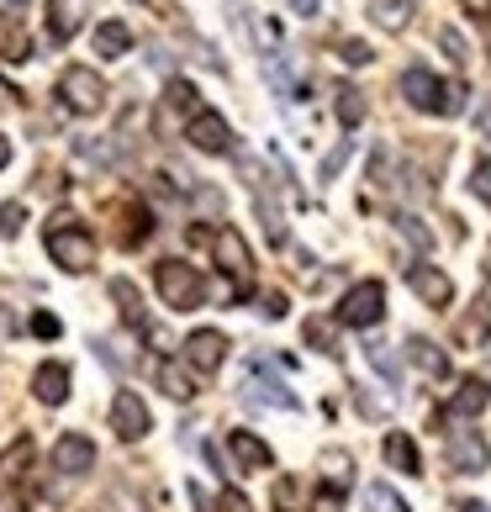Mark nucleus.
<instances>
[{
  "instance_id": "obj_24",
  "label": "nucleus",
  "mask_w": 491,
  "mask_h": 512,
  "mask_svg": "<svg viewBox=\"0 0 491 512\" xmlns=\"http://www.w3.org/2000/svg\"><path fill=\"white\" fill-rule=\"evenodd\" d=\"M127 48H132V27L127 22H101L96 27V53L101 59H122Z\"/></svg>"
},
{
  "instance_id": "obj_3",
  "label": "nucleus",
  "mask_w": 491,
  "mask_h": 512,
  "mask_svg": "<svg viewBox=\"0 0 491 512\" xmlns=\"http://www.w3.org/2000/svg\"><path fill=\"white\" fill-rule=\"evenodd\" d=\"M154 286L164 296V307H175V312H196L206 301V275L185 259H159L154 264Z\"/></svg>"
},
{
  "instance_id": "obj_18",
  "label": "nucleus",
  "mask_w": 491,
  "mask_h": 512,
  "mask_svg": "<svg viewBox=\"0 0 491 512\" xmlns=\"http://www.w3.org/2000/svg\"><path fill=\"white\" fill-rule=\"evenodd\" d=\"M386 465H396L402 476H423V454L412 444V433H386Z\"/></svg>"
},
{
  "instance_id": "obj_47",
  "label": "nucleus",
  "mask_w": 491,
  "mask_h": 512,
  "mask_svg": "<svg viewBox=\"0 0 491 512\" xmlns=\"http://www.w3.org/2000/svg\"><path fill=\"white\" fill-rule=\"evenodd\" d=\"M0 333H16V322H11V312L0 307Z\"/></svg>"
},
{
  "instance_id": "obj_41",
  "label": "nucleus",
  "mask_w": 491,
  "mask_h": 512,
  "mask_svg": "<svg viewBox=\"0 0 491 512\" xmlns=\"http://www.w3.org/2000/svg\"><path fill=\"white\" fill-rule=\"evenodd\" d=\"M312 512H344V502H338L333 486H323V491H317V502H312Z\"/></svg>"
},
{
  "instance_id": "obj_30",
  "label": "nucleus",
  "mask_w": 491,
  "mask_h": 512,
  "mask_svg": "<svg viewBox=\"0 0 491 512\" xmlns=\"http://www.w3.org/2000/svg\"><path fill=\"white\" fill-rule=\"evenodd\" d=\"M0 53H6V59H27V53H32L27 32H22V27H11V22H0Z\"/></svg>"
},
{
  "instance_id": "obj_6",
  "label": "nucleus",
  "mask_w": 491,
  "mask_h": 512,
  "mask_svg": "<svg viewBox=\"0 0 491 512\" xmlns=\"http://www.w3.org/2000/svg\"><path fill=\"white\" fill-rule=\"evenodd\" d=\"M386 317V286L381 280H360L344 301H338V322L344 328H375Z\"/></svg>"
},
{
  "instance_id": "obj_49",
  "label": "nucleus",
  "mask_w": 491,
  "mask_h": 512,
  "mask_svg": "<svg viewBox=\"0 0 491 512\" xmlns=\"http://www.w3.org/2000/svg\"><path fill=\"white\" fill-rule=\"evenodd\" d=\"M11 6H22V0H11Z\"/></svg>"
},
{
  "instance_id": "obj_46",
  "label": "nucleus",
  "mask_w": 491,
  "mask_h": 512,
  "mask_svg": "<svg viewBox=\"0 0 491 512\" xmlns=\"http://www.w3.org/2000/svg\"><path fill=\"white\" fill-rule=\"evenodd\" d=\"M481 138H491V101L481 106Z\"/></svg>"
},
{
  "instance_id": "obj_14",
  "label": "nucleus",
  "mask_w": 491,
  "mask_h": 512,
  "mask_svg": "<svg viewBox=\"0 0 491 512\" xmlns=\"http://www.w3.org/2000/svg\"><path fill=\"white\" fill-rule=\"evenodd\" d=\"M90 6H96V0H48V32L59 37V43H69V37L85 27Z\"/></svg>"
},
{
  "instance_id": "obj_36",
  "label": "nucleus",
  "mask_w": 491,
  "mask_h": 512,
  "mask_svg": "<svg viewBox=\"0 0 491 512\" xmlns=\"http://www.w3.org/2000/svg\"><path fill=\"white\" fill-rule=\"evenodd\" d=\"M396 227H402V233H407L412 243H418V249H428V243H433V233H428V227H423L418 217H396Z\"/></svg>"
},
{
  "instance_id": "obj_10",
  "label": "nucleus",
  "mask_w": 491,
  "mask_h": 512,
  "mask_svg": "<svg viewBox=\"0 0 491 512\" xmlns=\"http://www.w3.org/2000/svg\"><path fill=\"white\" fill-rule=\"evenodd\" d=\"M407 286L418 291V301H428V307H449V301H455V280H449L439 264H412Z\"/></svg>"
},
{
  "instance_id": "obj_28",
  "label": "nucleus",
  "mask_w": 491,
  "mask_h": 512,
  "mask_svg": "<svg viewBox=\"0 0 491 512\" xmlns=\"http://www.w3.org/2000/svg\"><path fill=\"white\" fill-rule=\"evenodd\" d=\"M365 507H370V512H412V507H407L402 497H396V491H391L386 481H375V486L365 491Z\"/></svg>"
},
{
  "instance_id": "obj_17",
  "label": "nucleus",
  "mask_w": 491,
  "mask_h": 512,
  "mask_svg": "<svg viewBox=\"0 0 491 512\" xmlns=\"http://www.w3.org/2000/svg\"><path fill=\"white\" fill-rule=\"evenodd\" d=\"M491 407V386L481 381V375H465L460 391H455V402H449V412L455 417H481Z\"/></svg>"
},
{
  "instance_id": "obj_34",
  "label": "nucleus",
  "mask_w": 491,
  "mask_h": 512,
  "mask_svg": "<svg viewBox=\"0 0 491 512\" xmlns=\"http://www.w3.org/2000/svg\"><path fill=\"white\" fill-rule=\"evenodd\" d=\"M338 59H344V64H354V69H365V64L375 59V53H370V43H360V37H349V43L338 48Z\"/></svg>"
},
{
  "instance_id": "obj_9",
  "label": "nucleus",
  "mask_w": 491,
  "mask_h": 512,
  "mask_svg": "<svg viewBox=\"0 0 491 512\" xmlns=\"http://www.w3.org/2000/svg\"><path fill=\"white\" fill-rule=\"evenodd\" d=\"M185 138H191V148H201V154H228L233 148V132L217 111H196V117L185 122Z\"/></svg>"
},
{
  "instance_id": "obj_22",
  "label": "nucleus",
  "mask_w": 491,
  "mask_h": 512,
  "mask_svg": "<svg viewBox=\"0 0 491 512\" xmlns=\"http://www.w3.org/2000/svg\"><path fill=\"white\" fill-rule=\"evenodd\" d=\"M407 354H412V365H418L423 375H433V381H444V375H449V354L439 344H428V338H412Z\"/></svg>"
},
{
  "instance_id": "obj_12",
  "label": "nucleus",
  "mask_w": 491,
  "mask_h": 512,
  "mask_svg": "<svg viewBox=\"0 0 491 512\" xmlns=\"http://www.w3.org/2000/svg\"><path fill=\"white\" fill-rule=\"evenodd\" d=\"M449 465L460 470V476H481L491 465V449L481 433H449Z\"/></svg>"
},
{
  "instance_id": "obj_27",
  "label": "nucleus",
  "mask_w": 491,
  "mask_h": 512,
  "mask_svg": "<svg viewBox=\"0 0 491 512\" xmlns=\"http://www.w3.org/2000/svg\"><path fill=\"white\" fill-rule=\"evenodd\" d=\"M307 344L338 359V333H333V322H328V317H307Z\"/></svg>"
},
{
  "instance_id": "obj_39",
  "label": "nucleus",
  "mask_w": 491,
  "mask_h": 512,
  "mask_svg": "<svg viewBox=\"0 0 491 512\" xmlns=\"http://www.w3.org/2000/svg\"><path fill=\"white\" fill-rule=\"evenodd\" d=\"M344 164H349V143H338L333 154L323 159V180H333V175H338V169H344Z\"/></svg>"
},
{
  "instance_id": "obj_31",
  "label": "nucleus",
  "mask_w": 491,
  "mask_h": 512,
  "mask_svg": "<svg viewBox=\"0 0 491 512\" xmlns=\"http://www.w3.org/2000/svg\"><path fill=\"white\" fill-rule=\"evenodd\" d=\"M169 106H180V111H191V117H196V85L191 80H169Z\"/></svg>"
},
{
  "instance_id": "obj_42",
  "label": "nucleus",
  "mask_w": 491,
  "mask_h": 512,
  "mask_svg": "<svg viewBox=\"0 0 491 512\" xmlns=\"http://www.w3.org/2000/svg\"><path fill=\"white\" fill-rule=\"evenodd\" d=\"M32 333H43V338H59V317H53V312H37V317H32Z\"/></svg>"
},
{
  "instance_id": "obj_25",
  "label": "nucleus",
  "mask_w": 491,
  "mask_h": 512,
  "mask_svg": "<svg viewBox=\"0 0 491 512\" xmlns=\"http://www.w3.org/2000/svg\"><path fill=\"white\" fill-rule=\"evenodd\" d=\"M333 96H338V122H344V127L354 132V127L365 122V90H354V85H338Z\"/></svg>"
},
{
  "instance_id": "obj_35",
  "label": "nucleus",
  "mask_w": 491,
  "mask_h": 512,
  "mask_svg": "<svg viewBox=\"0 0 491 512\" xmlns=\"http://www.w3.org/2000/svg\"><path fill=\"white\" fill-rule=\"evenodd\" d=\"M439 43H444V53H449V59H455V64H465V59H470V48H465V37H460L455 27H444V32H439Z\"/></svg>"
},
{
  "instance_id": "obj_4",
  "label": "nucleus",
  "mask_w": 491,
  "mask_h": 512,
  "mask_svg": "<svg viewBox=\"0 0 491 512\" xmlns=\"http://www.w3.org/2000/svg\"><path fill=\"white\" fill-rule=\"evenodd\" d=\"M59 101L69 106V111H80V117H101L106 111V80L96 69H64L59 74Z\"/></svg>"
},
{
  "instance_id": "obj_8",
  "label": "nucleus",
  "mask_w": 491,
  "mask_h": 512,
  "mask_svg": "<svg viewBox=\"0 0 491 512\" xmlns=\"http://www.w3.org/2000/svg\"><path fill=\"white\" fill-rule=\"evenodd\" d=\"M111 428H117V439H127V444H138L148 428V407H143V396L138 391H117V402H111Z\"/></svg>"
},
{
  "instance_id": "obj_7",
  "label": "nucleus",
  "mask_w": 491,
  "mask_h": 512,
  "mask_svg": "<svg viewBox=\"0 0 491 512\" xmlns=\"http://www.w3.org/2000/svg\"><path fill=\"white\" fill-rule=\"evenodd\" d=\"M222 359H228V338H222L217 328H196L191 338H185V365H191L196 375H217Z\"/></svg>"
},
{
  "instance_id": "obj_33",
  "label": "nucleus",
  "mask_w": 491,
  "mask_h": 512,
  "mask_svg": "<svg viewBox=\"0 0 491 512\" xmlns=\"http://www.w3.org/2000/svg\"><path fill=\"white\" fill-rule=\"evenodd\" d=\"M22 222H27V212H22L16 201L0 206V238H16V233H22Z\"/></svg>"
},
{
  "instance_id": "obj_32",
  "label": "nucleus",
  "mask_w": 491,
  "mask_h": 512,
  "mask_svg": "<svg viewBox=\"0 0 491 512\" xmlns=\"http://www.w3.org/2000/svg\"><path fill=\"white\" fill-rule=\"evenodd\" d=\"M470 191H476V196L491 206V159H476V164H470Z\"/></svg>"
},
{
  "instance_id": "obj_37",
  "label": "nucleus",
  "mask_w": 491,
  "mask_h": 512,
  "mask_svg": "<svg viewBox=\"0 0 491 512\" xmlns=\"http://www.w3.org/2000/svg\"><path fill=\"white\" fill-rule=\"evenodd\" d=\"M370 365H375V370H381V375H386V381H391V386H396V375H402V370H396V359H391V354H386L381 344H370Z\"/></svg>"
},
{
  "instance_id": "obj_21",
  "label": "nucleus",
  "mask_w": 491,
  "mask_h": 512,
  "mask_svg": "<svg viewBox=\"0 0 491 512\" xmlns=\"http://www.w3.org/2000/svg\"><path fill=\"white\" fill-rule=\"evenodd\" d=\"M228 449H233V460H238L243 470H264V465L275 460V454H270V444H264V439H254V433H228Z\"/></svg>"
},
{
  "instance_id": "obj_26",
  "label": "nucleus",
  "mask_w": 491,
  "mask_h": 512,
  "mask_svg": "<svg viewBox=\"0 0 491 512\" xmlns=\"http://www.w3.org/2000/svg\"><path fill=\"white\" fill-rule=\"evenodd\" d=\"M111 296L122 301V312H127V322H132V328H143V333H148L143 307H138V286H132V280H111Z\"/></svg>"
},
{
  "instance_id": "obj_38",
  "label": "nucleus",
  "mask_w": 491,
  "mask_h": 512,
  "mask_svg": "<svg viewBox=\"0 0 491 512\" xmlns=\"http://www.w3.org/2000/svg\"><path fill=\"white\" fill-rule=\"evenodd\" d=\"M217 512H254V502L243 497V491H222V497H217Z\"/></svg>"
},
{
  "instance_id": "obj_19",
  "label": "nucleus",
  "mask_w": 491,
  "mask_h": 512,
  "mask_svg": "<svg viewBox=\"0 0 491 512\" xmlns=\"http://www.w3.org/2000/svg\"><path fill=\"white\" fill-rule=\"evenodd\" d=\"M32 391H37V402H43V407H59L64 396H69V370L64 365H37Z\"/></svg>"
},
{
  "instance_id": "obj_43",
  "label": "nucleus",
  "mask_w": 491,
  "mask_h": 512,
  "mask_svg": "<svg viewBox=\"0 0 491 512\" xmlns=\"http://www.w3.org/2000/svg\"><path fill=\"white\" fill-rule=\"evenodd\" d=\"M264 317H286V296H280V291L264 296Z\"/></svg>"
},
{
  "instance_id": "obj_16",
  "label": "nucleus",
  "mask_w": 491,
  "mask_h": 512,
  "mask_svg": "<svg viewBox=\"0 0 491 512\" xmlns=\"http://www.w3.org/2000/svg\"><path fill=\"white\" fill-rule=\"evenodd\" d=\"M32 454H37V444L27 439V433H22V439H11V444H6V454H0V497H6V491H11L16 481L27 476Z\"/></svg>"
},
{
  "instance_id": "obj_50",
  "label": "nucleus",
  "mask_w": 491,
  "mask_h": 512,
  "mask_svg": "<svg viewBox=\"0 0 491 512\" xmlns=\"http://www.w3.org/2000/svg\"><path fill=\"white\" fill-rule=\"evenodd\" d=\"M154 6H164V0H154Z\"/></svg>"
},
{
  "instance_id": "obj_44",
  "label": "nucleus",
  "mask_w": 491,
  "mask_h": 512,
  "mask_svg": "<svg viewBox=\"0 0 491 512\" xmlns=\"http://www.w3.org/2000/svg\"><path fill=\"white\" fill-rule=\"evenodd\" d=\"M286 6H291L296 16H317V11H323V0H286Z\"/></svg>"
},
{
  "instance_id": "obj_40",
  "label": "nucleus",
  "mask_w": 491,
  "mask_h": 512,
  "mask_svg": "<svg viewBox=\"0 0 491 512\" xmlns=\"http://www.w3.org/2000/svg\"><path fill=\"white\" fill-rule=\"evenodd\" d=\"M486 322H491V301H481V312H476V317H470L465 328H460V338H481V328H486Z\"/></svg>"
},
{
  "instance_id": "obj_5",
  "label": "nucleus",
  "mask_w": 491,
  "mask_h": 512,
  "mask_svg": "<svg viewBox=\"0 0 491 512\" xmlns=\"http://www.w3.org/2000/svg\"><path fill=\"white\" fill-rule=\"evenodd\" d=\"M212 249H217V264L233 275V296H243L254 286V254H249V243H243V233L238 227H217Z\"/></svg>"
},
{
  "instance_id": "obj_2",
  "label": "nucleus",
  "mask_w": 491,
  "mask_h": 512,
  "mask_svg": "<svg viewBox=\"0 0 491 512\" xmlns=\"http://www.w3.org/2000/svg\"><path fill=\"white\" fill-rule=\"evenodd\" d=\"M402 96H407V106L428 111V117H460L465 111V85L439 80V74H428V69H407L402 74Z\"/></svg>"
},
{
  "instance_id": "obj_11",
  "label": "nucleus",
  "mask_w": 491,
  "mask_h": 512,
  "mask_svg": "<svg viewBox=\"0 0 491 512\" xmlns=\"http://www.w3.org/2000/svg\"><path fill=\"white\" fill-rule=\"evenodd\" d=\"M243 396L259 407H280V412H296V391H286V381H275V375H264L259 365L243 375Z\"/></svg>"
},
{
  "instance_id": "obj_15",
  "label": "nucleus",
  "mask_w": 491,
  "mask_h": 512,
  "mask_svg": "<svg viewBox=\"0 0 491 512\" xmlns=\"http://www.w3.org/2000/svg\"><path fill=\"white\" fill-rule=\"evenodd\" d=\"M148 233H154V217H148L143 201H127L117 212V243L122 249H138V243H148Z\"/></svg>"
},
{
  "instance_id": "obj_48",
  "label": "nucleus",
  "mask_w": 491,
  "mask_h": 512,
  "mask_svg": "<svg viewBox=\"0 0 491 512\" xmlns=\"http://www.w3.org/2000/svg\"><path fill=\"white\" fill-rule=\"evenodd\" d=\"M460 512H486V507H481V502H465V507H460Z\"/></svg>"
},
{
  "instance_id": "obj_45",
  "label": "nucleus",
  "mask_w": 491,
  "mask_h": 512,
  "mask_svg": "<svg viewBox=\"0 0 491 512\" xmlns=\"http://www.w3.org/2000/svg\"><path fill=\"white\" fill-rule=\"evenodd\" d=\"M6 164H11V138L0 132V169H6Z\"/></svg>"
},
{
  "instance_id": "obj_1",
  "label": "nucleus",
  "mask_w": 491,
  "mask_h": 512,
  "mask_svg": "<svg viewBox=\"0 0 491 512\" xmlns=\"http://www.w3.org/2000/svg\"><path fill=\"white\" fill-rule=\"evenodd\" d=\"M48 259L59 264V270H69V275H90L96 270V238H90L69 212H53V222H48Z\"/></svg>"
},
{
  "instance_id": "obj_20",
  "label": "nucleus",
  "mask_w": 491,
  "mask_h": 512,
  "mask_svg": "<svg viewBox=\"0 0 491 512\" xmlns=\"http://www.w3.org/2000/svg\"><path fill=\"white\" fill-rule=\"evenodd\" d=\"M412 6H418V0H370V22L381 32H407Z\"/></svg>"
},
{
  "instance_id": "obj_23",
  "label": "nucleus",
  "mask_w": 491,
  "mask_h": 512,
  "mask_svg": "<svg viewBox=\"0 0 491 512\" xmlns=\"http://www.w3.org/2000/svg\"><path fill=\"white\" fill-rule=\"evenodd\" d=\"M154 381L175 396V402H191V396H196V381H191L180 365H169V359H154Z\"/></svg>"
},
{
  "instance_id": "obj_13",
  "label": "nucleus",
  "mask_w": 491,
  "mask_h": 512,
  "mask_svg": "<svg viewBox=\"0 0 491 512\" xmlns=\"http://www.w3.org/2000/svg\"><path fill=\"white\" fill-rule=\"evenodd\" d=\"M90 465H96V444H90L85 433H64L59 449H53V470H59V476H85Z\"/></svg>"
},
{
  "instance_id": "obj_29",
  "label": "nucleus",
  "mask_w": 491,
  "mask_h": 512,
  "mask_svg": "<svg viewBox=\"0 0 491 512\" xmlns=\"http://www.w3.org/2000/svg\"><path fill=\"white\" fill-rule=\"evenodd\" d=\"M323 470H328V486H333V491H344V486H349V470H354V460H349L344 449H333V454H323Z\"/></svg>"
}]
</instances>
